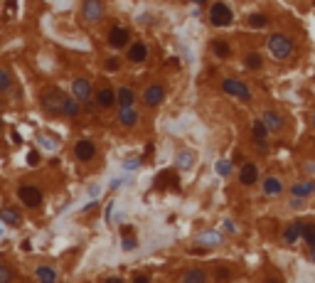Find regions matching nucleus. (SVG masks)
Masks as SVG:
<instances>
[{
    "label": "nucleus",
    "instance_id": "2eb2a0df",
    "mask_svg": "<svg viewBox=\"0 0 315 283\" xmlns=\"http://www.w3.org/2000/svg\"><path fill=\"white\" fill-rule=\"evenodd\" d=\"M268 126H266V121H256L254 123V128H251V133H254V141H256V145L261 148V150H266V136H268Z\"/></svg>",
    "mask_w": 315,
    "mask_h": 283
},
{
    "label": "nucleus",
    "instance_id": "2f4dec72",
    "mask_svg": "<svg viewBox=\"0 0 315 283\" xmlns=\"http://www.w3.org/2000/svg\"><path fill=\"white\" fill-rule=\"evenodd\" d=\"M109 72H118L121 69V59H116V57H111V59H106V64H104Z\"/></svg>",
    "mask_w": 315,
    "mask_h": 283
},
{
    "label": "nucleus",
    "instance_id": "f3484780",
    "mask_svg": "<svg viewBox=\"0 0 315 283\" xmlns=\"http://www.w3.org/2000/svg\"><path fill=\"white\" fill-rule=\"evenodd\" d=\"M35 276H37V281L40 283H55L57 281V271H55L52 266H37Z\"/></svg>",
    "mask_w": 315,
    "mask_h": 283
},
{
    "label": "nucleus",
    "instance_id": "4c0bfd02",
    "mask_svg": "<svg viewBox=\"0 0 315 283\" xmlns=\"http://www.w3.org/2000/svg\"><path fill=\"white\" fill-rule=\"evenodd\" d=\"M104 283H123V281H121L118 276H111V278H106V281H104Z\"/></svg>",
    "mask_w": 315,
    "mask_h": 283
},
{
    "label": "nucleus",
    "instance_id": "6e6552de",
    "mask_svg": "<svg viewBox=\"0 0 315 283\" xmlns=\"http://www.w3.org/2000/svg\"><path fill=\"white\" fill-rule=\"evenodd\" d=\"M128 40H131V32L126 28H111L109 30V45H111L114 50H123V47L128 45Z\"/></svg>",
    "mask_w": 315,
    "mask_h": 283
},
{
    "label": "nucleus",
    "instance_id": "f257e3e1",
    "mask_svg": "<svg viewBox=\"0 0 315 283\" xmlns=\"http://www.w3.org/2000/svg\"><path fill=\"white\" fill-rule=\"evenodd\" d=\"M268 52L276 57V59H286L293 55V40L283 35V32H273L268 37Z\"/></svg>",
    "mask_w": 315,
    "mask_h": 283
},
{
    "label": "nucleus",
    "instance_id": "f03ea898",
    "mask_svg": "<svg viewBox=\"0 0 315 283\" xmlns=\"http://www.w3.org/2000/svg\"><path fill=\"white\" fill-rule=\"evenodd\" d=\"M231 20H234V15H231V8L227 3H212V8H209V23L214 28H227V25H231Z\"/></svg>",
    "mask_w": 315,
    "mask_h": 283
},
{
    "label": "nucleus",
    "instance_id": "b1692460",
    "mask_svg": "<svg viewBox=\"0 0 315 283\" xmlns=\"http://www.w3.org/2000/svg\"><path fill=\"white\" fill-rule=\"evenodd\" d=\"M313 190H315L313 182H298V185H293V195L295 197H308Z\"/></svg>",
    "mask_w": 315,
    "mask_h": 283
},
{
    "label": "nucleus",
    "instance_id": "72a5a7b5",
    "mask_svg": "<svg viewBox=\"0 0 315 283\" xmlns=\"http://www.w3.org/2000/svg\"><path fill=\"white\" fill-rule=\"evenodd\" d=\"M192 163V155H190V150H182V155H180V165H190Z\"/></svg>",
    "mask_w": 315,
    "mask_h": 283
},
{
    "label": "nucleus",
    "instance_id": "473e14b6",
    "mask_svg": "<svg viewBox=\"0 0 315 283\" xmlns=\"http://www.w3.org/2000/svg\"><path fill=\"white\" fill-rule=\"evenodd\" d=\"M136 246H138V241H136L133 236H126V239H123V251H131V249H136Z\"/></svg>",
    "mask_w": 315,
    "mask_h": 283
},
{
    "label": "nucleus",
    "instance_id": "bb28decb",
    "mask_svg": "<svg viewBox=\"0 0 315 283\" xmlns=\"http://www.w3.org/2000/svg\"><path fill=\"white\" fill-rule=\"evenodd\" d=\"M303 239L308 246L315 249V224H303Z\"/></svg>",
    "mask_w": 315,
    "mask_h": 283
},
{
    "label": "nucleus",
    "instance_id": "79ce46f5",
    "mask_svg": "<svg viewBox=\"0 0 315 283\" xmlns=\"http://www.w3.org/2000/svg\"><path fill=\"white\" fill-rule=\"evenodd\" d=\"M0 126H3V118H0Z\"/></svg>",
    "mask_w": 315,
    "mask_h": 283
},
{
    "label": "nucleus",
    "instance_id": "7c9ffc66",
    "mask_svg": "<svg viewBox=\"0 0 315 283\" xmlns=\"http://www.w3.org/2000/svg\"><path fill=\"white\" fill-rule=\"evenodd\" d=\"M13 281V271L8 266H0V283H10Z\"/></svg>",
    "mask_w": 315,
    "mask_h": 283
},
{
    "label": "nucleus",
    "instance_id": "cd10ccee",
    "mask_svg": "<svg viewBox=\"0 0 315 283\" xmlns=\"http://www.w3.org/2000/svg\"><path fill=\"white\" fill-rule=\"evenodd\" d=\"M261 62H263V59H261L258 52H249V55H246V67H249V69H258Z\"/></svg>",
    "mask_w": 315,
    "mask_h": 283
},
{
    "label": "nucleus",
    "instance_id": "a211bd4d",
    "mask_svg": "<svg viewBox=\"0 0 315 283\" xmlns=\"http://www.w3.org/2000/svg\"><path fill=\"white\" fill-rule=\"evenodd\" d=\"M263 192L271 195V197H273V195H281V192H283L281 180H278V177H266V180H263Z\"/></svg>",
    "mask_w": 315,
    "mask_h": 283
},
{
    "label": "nucleus",
    "instance_id": "ea45409f",
    "mask_svg": "<svg viewBox=\"0 0 315 283\" xmlns=\"http://www.w3.org/2000/svg\"><path fill=\"white\" fill-rule=\"evenodd\" d=\"M0 234H3V224H0Z\"/></svg>",
    "mask_w": 315,
    "mask_h": 283
},
{
    "label": "nucleus",
    "instance_id": "423d86ee",
    "mask_svg": "<svg viewBox=\"0 0 315 283\" xmlns=\"http://www.w3.org/2000/svg\"><path fill=\"white\" fill-rule=\"evenodd\" d=\"M94 155H96V145H94V141L82 138V141L74 143V158H77L79 163H89V160H94Z\"/></svg>",
    "mask_w": 315,
    "mask_h": 283
},
{
    "label": "nucleus",
    "instance_id": "6ab92c4d",
    "mask_svg": "<svg viewBox=\"0 0 315 283\" xmlns=\"http://www.w3.org/2000/svg\"><path fill=\"white\" fill-rule=\"evenodd\" d=\"M0 219H3L5 224H23V214H20L18 209H13V207L3 209V212H0Z\"/></svg>",
    "mask_w": 315,
    "mask_h": 283
},
{
    "label": "nucleus",
    "instance_id": "393cba45",
    "mask_svg": "<svg viewBox=\"0 0 315 283\" xmlns=\"http://www.w3.org/2000/svg\"><path fill=\"white\" fill-rule=\"evenodd\" d=\"M212 52H214V55H217V57H222V59H224V57H229V55H231L229 45H227L224 40H214V42H212Z\"/></svg>",
    "mask_w": 315,
    "mask_h": 283
},
{
    "label": "nucleus",
    "instance_id": "ddd939ff",
    "mask_svg": "<svg viewBox=\"0 0 315 283\" xmlns=\"http://www.w3.org/2000/svg\"><path fill=\"white\" fill-rule=\"evenodd\" d=\"M145 59H148V47H145L143 42H133V45L128 47V62L143 64Z\"/></svg>",
    "mask_w": 315,
    "mask_h": 283
},
{
    "label": "nucleus",
    "instance_id": "e433bc0d",
    "mask_svg": "<svg viewBox=\"0 0 315 283\" xmlns=\"http://www.w3.org/2000/svg\"><path fill=\"white\" fill-rule=\"evenodd\" d=\"M133 283H150V278H148V276H136V281Z\"/></svg>",
    "mask_w": 315,
    "mask_h": 283
},
{
    "label": "nucleus",
    "instance_id": "aec40b11",
    "mask_svg": "<svg viewBox=\"0 0 315 283\" xmlns=\"http://www.w3.org/2000/svg\"><path fill=\"white\" fill-rule=\"evenodd\" d=\"M182 283H207V276H204V271H200V268H190V271H185Z\"/></svg>",
    "mask_w": 315,
    "mask_h": 283
},
{
    "label": "nucleus",
    "instance_id": "9d476101",
    "mask_svg": "<svg viewBox=\"0 0 315 283\" xmlns=\"http://www.w3.org/2000/svg\"><path fill=\"white\" fill-rule=\"evenodd\" d=\"M72 94H74V99L77 101H82L86 104L89 99H91V84H89V79H74V84H72Z\"/></svg>",
    "mask_w": 315,
    "mask_h": 283
},
{
    "label": "nucleus",
    "instance_id": "20e7f679",
    "mask_svg": "<svg viewBox=\"0 0 315 283\" xmlns=\"http://www.w3.org/2000/svg\"><path fill=\"white\" fill-rule=\"evenodd\" d=\"M222 91H224V94H229V96L241 99V101H249V99H251V91H249V86L241 84L239 79H224V82H222Z\"/></svg>",
    "mask_w": 315,
    "mask_h": 283
},
{
    "label": "nucleus",
    "instance_id": "c9c22d12",
    "mask_svg": "<svg viewBox=\"0 0 315 283\" xmlns=\"http://www.w3.org/2000/svg\"><path fill=\"white\" fill-rule=\"evenodd\" d=\"M37 160H40V158H37V150H32V153L28 155V163L30 165H37Z\"/></svg>",
    "mask_w": 315,
    "mask_h": 283
},
{
    "label": "nucleus",
    "instance_id": "f704fd0d",
    "mask_svg": "<svg viewBox=\"0 0 315 283\" xmlns=\"http://www.w3.org/2000/svg\"><path fill=\"white\" fill-rule=\"evenodd\" d=\"M214 276H217L219 281H227V278H229V271H227V268H217V273H214Z\"/></svg>",
    "mask_w": 315,
    "mask_h": 283
},
{
    "label": "nucleus",
    "instance_id": "9b49d317",
    "mask_svg": "<svg viewBox=\"0 0 315 283\" xmlns=\"http://www.w3.org/2000/svg\"><path fill=\"white\" fill-rule=\"evenodd\" d=\"M116 104V91L111 86H101L99 91H96V106H101V109H111Z\"/></svg>",
    "mask_w": 315,
    "mask_h": 283
},
{
    "label": "nucleus",
    "instance_id": "5701e85b",
    "mask_svg": "<svg viewBox=\"0 0 315 283\" xmlns=\"http://www.w3.org/2000/svg\"><path fill=\"white\" fill-rule=\"evenodd\" d=\"M263 121H266V126H268L271 131H278V128L283 126V118H281V116H278L276 111H266Z\"/></svg>",
    "mask_w": 315,
    "mask_h": 283
},
{
    "label": "nucleus",
    "instance_id": "4468645a",
    "mask_svg": "<svg viewBox=\"0 0 315 283\" xmlns=\"http://www.w3.org/2000/svg\"><path fill=\"white\" fill-rule=\"evenodd\" d=\"M116 101H118L121 109H128V106H133V101H136V91H133L131 86H121V89L116 91Z\"/></svg>",
    "mask_w": 315,
    "mask_h": 283
},
{
    "label": "nucleus",
    "instance_id": "f8f14e48",
    "mask_svg": "<svg viewBox=\"0 0 315 283\" xmlns=\"http://www.w3.org/2000/svg\"><path fill=\"white\" fill-rule=\"evenodd\" d=\"M256 180H258V168L254 163H244L241 170H239V182L249 187V185H254Z\"/></svg>",
    "mask_w": 315,
    "mask_h": 283
},
{
    "label": "nucleus",
    "instance_id": "39448f33",
    "mask_svg": "<svg viewBox=\"0 0 315 283\" xmlns=\"http://www.w3.org/2000/svg\"><path fill=\"white\" fill-rule=\"evenodd\" d=\"M64 101H67V94H62V91H57V89L42 94V106H45L50 113H62Z\"/></svg>",
    "mask_w": 315,
    "mask_h": 283
},
{
    "label": "nucleus",
    "instance_id": "a19ab883",
    "mask_svg": "<svg viewBox=\"0 0 315 283\" xmlns=\"http://www.w3.org/2000/svg\"><path fill=\"white\" fill-rule=\"evenodd\" d=\"M313 258H315V249H313Z\"/></svg>",
    "mask_w": 315,
    "mask_h": 283
},
{
    "label": "nucleus",
    "instance_id": "a878e982",
    "mask_svg": "<svg viewBox=\"0 0 315 283\" xmlns=\"http://www.w3.org/2000/svg\"><path fill=\"white\" fill-rule=\"evenodd\" d=\"M249 25L254 30H261V28H266L268 25V18L266 15H261V13H254V15H249Z\"/></svg>",
    "mask_w": 315,
    "mask_h": 283
},
{
    "label": "nucleus",
    "instance_id": "c85d7f7f",
    "mask_svg": "<svg viewBox=\"0 0 315 283\" xmlns=\"http://www.w3.org/2000/svg\"><path fill=\"white\" fill-rule=\"evenodd\" d=\"M13 86V79H10V74L5 72V69H0V91H8Z\"/></svg>",
    "mask_w": 315,
    "mask_h": 283
},
{
    "label": "nucleus",
    "instance_id": "7ed1b4c3",
    "mask_svg": "<svg viewBox=\"0 0 315 283\" xmlns=\"http://www.w3.org/2000/svg\"><path fill=\"white\" fill-rule=\"evenodd\" d=\"M18 197H20V202L25 204V207H40L42 204V190L40 187H35V185H23L20 190H18Z\"/></svg>",
    "mask_w": 315,
    "mask_h": 283
},
{
    "label": "nucleus",
    "instance_id": "dca6fc26",
    "mask_svg": "<svg viewBox=\"0 0 315 283\" xmlns=\"http://www.w3.org/2000/svg\"><path fill=\"white\" fill-rule=\"evenodd\" d=\"M118 123H121L123 128H133V126L138 123V111H133V106L121 109V113H118Z\"/></svg>",
    "mask_w": 315,
    "mask_h": 283
},
{
    "label": "nucleus",
    "instance_id": "4be33fe9",
    "mask_svg": "<svg viewBox=\"0 0 315 283\" xmlns=\"http://www.w3.org/2000/svg\"><path fill=\"white\" fill-rule=\"evenodd\" d=\"M79 104H82V101L67 96V101H64V106H62V113H64V116H79V113H82V106H79Z\"/></svg>",
    "mask_w": 315,
    "mask_h": 283
},
{
    "label": "nucleus",
    "instance_id": "58836bf2",
    "mask_svg": "<svg viewBox=\"0 0 315 283\" xmlns=\"http://www.w3.org/2000/svg\"><path fill=\"white\" fill-rule=\"evenodd\" d=\"M190 3H197V5H202V3H204V0H190Z\"/></svg>",
    "mask_w": 315,
    "mask_h": 283
},
{
    "label": "nucleus",
    "instance_id": "c756f323",
    "mask_svg": "<svg viewBox=\"0 0 315 283\" xmlns=\"http://www.w3.org/2000/svg\"><path fill=\"white\" fill-rule=\"evenodd\" d=\"M229 170H231V163H227V160H219V163H217V172H219L222 177H227Z\"/></svg>",
    "mask_w": 315,
    "mask_h": 283
},
{
    "label": "nucleus",
    "instance_id": "1a4fd4ad",
    "mask_svg": "<svg viewBox=\"0 0 315 283\" xmlns=\"http://www.w3.org/2000/svg\"><path fill=\"white\" fill-rule=\"evenodd\" d=\"M163 99H165V86L150 84L148 89H145L143 101L148 104V106H160V104H163Z\"/></svg>",
    "mask_w": 315,
    "mask_h": 283
},
{
    "label": "nucleus",
    "instance_id": "412c9836",
    "mask_svg": "<svg viewBox=\"0 0 315 283\" xmlns=\"http://www.w3.org/2000/svg\"><path fill=\"white\" fill-rule=\"evenodd\" d=\"M298 236H303V224H300V222L290 224L286 229V234H283V239H286L288 244H295V241H298Z\"/></svg>",
    "mask_w": 315,
    "mask_h": 283
},
{
    "label": "nucleus",
    "instance_id": "0eeeda50",
    "mask_svg": "<svg viewBox=\"0 0 315 283\" xmlns=\"http://www.w3.org/2000/svg\"><path fill=\"white\" fill-rule=\"evenodd\" d=\"M82 15H84L86 23H96V20H101V18H104V3H101V0H84Z\"/></svg>",
    "mask_w": 315,
    "mask_h": 283
}]
</instances>
